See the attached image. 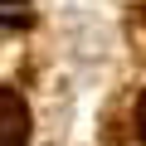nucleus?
<instances>
[{
    "label": "nucleus",
    "instance_id": "f257e3e1",
    "mask_svg": "<svg viewBox=\"0 0 146 146\" xmlns=\"http://www.w3.org/2000/svg\"><path fill=\"white\" fill-rule=\"evenodd\" d=\"M29 141V107L15 88H0V146H25Z\"/></svg>",
    "mask_w": 146,
    "mask_h": 146
},
{
    "label": "nucleus",
    "instance_id": "f03ea898",
    "mask_svg": "<svg viewBox=\"0 0 146 146\" xmlns=\"http://www.w3.org/2000/svg\"><path fill=\"white\" fill-rule=\"evenodd\" d=\"M136 127H141V136H146V98H141V112H136Z\"/></svg>",
    "mask_w": 146,
    "mask_h": 146
}]
</instances>
